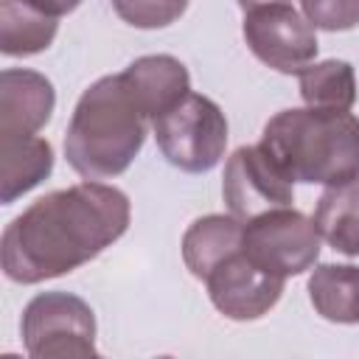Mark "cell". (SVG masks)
Returning a JSON list of instances; mask_svg holds the SVG:
<instances>
[{"instance_id":"obj_2","label":"cell","mask_w":359,"mask_h":359,"mask_svg":"<svg viewBox=\"0 0 359 359\" xmlns=\"http://www.w3.org/2000/svg\"><path fill=\"white\" fill-rule=\"evenodd\" d=\"M146 140V115L121 73L93 81L67 123L65 157L84 180L123 174Z\"/></svg>"},{"instance_id":"obj_16","label":"cell","mask_w":359,"mask_h":359,"mask_svg":"<svg viewBox=\"0 0 359 359\" xmlns=\"http://www.w3.org/2000/svg\"><path fill=\"white\" fill-rule=\"evenodd\" d=\"M56 17L28 0H0V50L6 56H34L56 36Z\"/></svg>"},{"instance_id":"obj_12","label":"cell","mask_w":359,"mask_h":359,"mask_svg":"<svg viewBox=\"0 0 359 359\" xmlns=\"http://www.w3.org/2000/svg\"><path fill=\"white\" fill-rule=\"evenodd\" d=\"M53 168V149L39 135H0V199L11 205L17 196L39 185Z\"/></svg>"},{"instance_id":"obj_21","label":"cell","mask_w":359,"mask_h":359,"mask_svg":"<svg viewBox=\"0 0 359 359\" xmlns=\"http://www.w3.org/2000/svg\"><path fill=\"white\" fill-rule=\"evenodd\" d=\"M244 11H250V8H258V6H269V3H292V0H236Z\"/></svg>"},{"instance_id":"obj_20","label":"cell","mask_w":359,"mask_h":359,"mask_svg":"<svg viewBox=\"0 0 359 359\" xmlns=\"http://www.w3.org/2000/svg\"><path fill=\"white\" fill-rule=\"evenodd\" d=\"M28 3L42 8V11H48V14H53V17H62V14L76 11L81 0H28Z\"/></svg>"},{"instance_id":"obj_7","label":"cell","mask_w":359,"mask_h":359,"mask_svg":"<svg viewBox=\"0 0 359 359\" xmlns=\"http://www.w3.org/2000/svg\"><path fill=\"white\" fill-rule=\"evenodd\" d=\"M241 34L255 59L278 73H300L317 56V31L292 3H269L244 11Z\"/></svg>"},{"instance_id":"obj_17","label":"cell","mask_w":359,"mask_h":359,"mask_svg":"<svg viewBox=\"0 0 359 359\" xmlns=\"http://www.w3.org/2000/svg\"><path fill=\"white\" fill-rule=\"evenodd\" d=\"M300 76V95L306 107L348 112L356 101V76L345 59L311 62Z\"/></svg>"},{"instance_id":"obj_5","label":"cell","mask_w":359,"mask_h":359,"mask_svg":"<svg viewBox=\"0 0 359 359\" xmlns=\"http://www.w3.org/2000/svg\"><path fill=\"white\" fill-rule=\"evenodd\" d=\"M22 342L34 359H87L98 356L95 314L87 300L70 292L36 294L20 320Z\"/></svg>"},{"instance_id":"obj_14","label":"cell","mask_w":359,"mask_h":359,"mask_svg":"<svg viewBox=\"0 0 359 359\" xmlns=\"http://www.w3.org/2000/svg\"><path fill=\"white\" fill-rule=\"evenodd\" d=\"M314 224L337 252L359 255V177L328 185L320 194Z\"/></svg>"},{"instance_id":"obj_6","label":"cell","mask_w":359,"mask_h":359,"mask_svg":"<svg viewBox=\"0 0 359 359\" xmlns=\"http://www.w3.org/2000/svg\"><path fill=\"white\" fill-rule=\"evenodd\" d=\"M320 241L323 236L314 219L289 205L244 222L241 250L261 269L286 280L314 266L320 258Z\"/></svg>"},{"instance_id":"obj_8","label":"cell","mask_w":359,"mask_h":359,"mask_svg":"<svg viewBox=\"0 0 359 359\" xmlns=\"http://www.w3.org/2000/svg\"><path fill=\"white\" fill-rule=\"evenodd\" d=\"M222 196L236 219L250 222L261 213L289 208L294 202V182L261 143L238 146L224 163Z\"/></svg>"},{"instance_id":"obj_3","label":"cell","mask_w":359,"mask_h":359,"mask_svg":"<svg viewBox=\"0 0 359 359\" xmlns=\"http://www.w3.org/2000/svg\"><path fill=\"white\" fill-rule=\"evenodd\" d=\"M261 146L292 182L337 185L359 177V118L351 109H280L264 123Z\"/></svg>"},{"instance_id":"obj_13","label":"cell","mask_w":359,"mask_h":359,"mask_svg":"<svg viewBox=\"0 0 359 359\" xmlns=\"http://www.w3.org/2000/svg\"><path fill=\"white\" fill-rule=\"evenodd\" d=\"M241 236H244V222L236 219L233 213L202 216L182 236V261L194 278L205 280L213 266H219L227 255L241 250Z\"/></svg>"},{"instance_id":"obj_1","label":"cell","mask_w":359,"mask_h":359,"mask_svg":"<svg viewBox=\"0 0 359 359\" xmlns=\"http://www.w3.org/2000/svg\"><path fill=\"white\" fill-rule=\"evenodd\" d=\"M129 219V196L115 185L87 180L50 191L3 230V272L14 283L67 275L112 247L126 233Z\"/></svg>"},{"instance_id":"obj_18","label":"cell","mask_w":359,"mask_h":359,"mask_svg":"<svg viewBox=\"0 0 359 359\" xmlns=\"http://www.w3.org/2000/svg\"><path fill=\"white\" fill-rule=\"evenodd\" d=\"M112 8L132 28H165L185 14L188 0H112Z\"/></svg>"},{"instance_id":"obj_4","label":"cell","mask_w":359,"mask_h":359,"mask_svg":"<svg viewBox=\"0 0 359 359\" xmlns=\"http://www.w3.org/2000/svg\"><path fill=\"white\" fill-rule=\"evenodd\" d=\"M157 149L180 171H210L227 146V118L222 107L199 93H188L180 104L151 121Z\"/></svg>"},{"instance_id":"obj_10","label":"cell","mask_w":359,"mask_h":359,"mask_svg":"<svg viewBox=\"0 0 359 359\" xmlns=\"http://www.w3.org/2000/svg\"><path fill=\"white\" fill-rule=\"evenodd\" d=\"M56 107L53 84L25 67H8L0 76V135H36Z\"/></svg>"},{"instance_id":"obj_19","label":"cell","mask_w":359,"mask_h":359,"mask_svg":"<svg viewBox=\"0 0 359 359\" xmlns=\"http://www.w3.org/2000/svg\"><path fill=\"white\" fill-rule=\"evenodd\" d=\"M300 6L314 28L351 31L359 25V0H300Z\"/></svg>"},{"instance_id":"obj_15","label":"cell","mask_w":359,"mask_h":359,"mask_svg":"<svg viewBox=\"0 0 359 359\" xmlns=\"http://www.w3.org/2000/svg\"><path fill=\"white\" fill-rule=\"evenodd\" d=\"M309 300L328 323H359V266L320 264L309 278Z\"/></svg>"},{"instance_id":"obj_9","label":"cell","mask_w":359,"mask_h":359,"mask_svg":"<svg viewBox=\"0 0 359 359\" xmlns=\"http://www.w3.org/2000/svg\"><path fill=\"white\" fill-rule=\"evenodd\" d=\"M208 297L230 320H258L283 294V278L261 269L244 250L227 255L205 278Z\"/></svg>"},{"instance_id":"obj_11","label":"cell","mask_w":359,"mask_h":359,"mask_svg":"<svg viewBox=\"0 0 359 359\" xmlns=\"http://www.w3.org/2000/svg\"><path fill=\"white\" fill-rule=\"evenodd\" d=\"M123 81L143 109L146 118H160L174 104H180L191 93V76L188 67L168 53H151L135 59L123 73Z\"/></svg>"}]
</instances>
